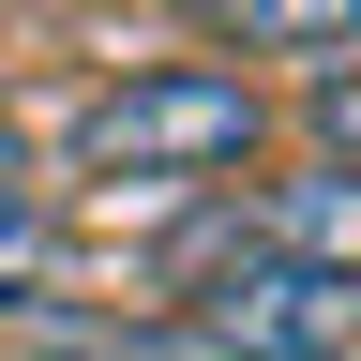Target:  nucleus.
I'll return each instance as SVG.
<instances>
[{
  "label": "nucleus",
  "mask_w": 361,
  "mask_h": 361,
  "mask_svg": "<svg viewBox=\"0 0 361 361\" xmlns=\"http://www.w3.org/2000/svg\"><path fill=\"white\" fill-rule=\"evenodd\" d=\"M256 135H271V90L241 61H151V75L90 90L75 151H90V180H226V166H256Z\"/></svg>",
  "instance_id": "obj_1"
},
{
  "label": "nucleus",
  "mask_w": 361,
  "mask_h": 361,
  "mask_svg": "<svg viewBox=\"0 0 361 361\" xmlns=\"http://www.w3.org/2000/svg\"><path fill=\"white\" fill-rule=\"evenodd\" d=\"M346 331H361V271H316V256H271V241H241L211 271V301L180 316L196 361H346Z\"/></svg>",
  "instance_id": "obj_2"
},
{
  "label": "nucleus",
  "mask_w": 361,
  "mask_h": 361,
  "mask_svg": "<svg viewBox=\"0 0 361 361\" xmlns=\"http://www.w3.org/2000/svg\"><path fill=\"white\" fill-rule=\"evenodd\" d=\"M226 45H256V61H316V45L361 30V0H196Z\"/></svg>",
  "instance_id": "obj_3"
},
{
  "label": "nucleus",
  "mask_w": 361,
  "mask_h": 361,
  "mask_svg": "<svg viewBox=\"0 0 361 361\" xmlns=\"http://www.w3.org/2000/svg\"><path fill=\"white\" fill-rule=\"evenodd\" d=\"M346 196H361V180H346L331 151H316V166L286 180V196L256 211V241H271V256H316V271H346Z\"/></svg>",
  "instance_id": "obj_4"
},
{
  "label": "nucleus",
  "mask_w": 361,
  "mask_h": 361,
  "mask_svg": "<svg viewBox=\"0 0 361 361\" xmlns=\"http://www.w3.org/2000/svg\"><path fill=\"white\" fill-rule=\"evenodd\" d=\"M30 256H45V211L30 180H0V301H30Z\"/></svg>",
  "instance_id": "obj_5"
}]
</instances>
